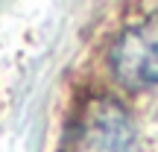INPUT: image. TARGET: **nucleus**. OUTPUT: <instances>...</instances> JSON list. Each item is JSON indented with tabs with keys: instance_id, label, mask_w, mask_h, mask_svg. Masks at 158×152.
Here are the masks:
<instances>
[{
	"instance_id": "nucleus-1",
	"label": "nucleus",
	"mask_w": 158,
	"mask_h": 152,
	"mask_svg": "<svg viewBox=\"0 0 158 152\" xmlns=\"http://www.w3.org/2000/svg\"><path fill=\"white\" fill-rule=\"evenodd\" d=\"M64 152H135V126L123 102L94 97L79 108Z\"/></svg>"
},
{
	"instance_id": "nucleus-2",
	"label": "nucleus",
	"mask_w": 158,
	"mask_h": 152,
	"mask_svg": "<svg viewBox=\"0 0 158 152\" xmlns=\"http://www.w3.org/2000/svg\"><path fill=\"white\" fill-rule=\"evenodd\" d=\"M111 68L126 88H147L158 82V12L129 27L114 41Z\"/></svg>"
}]
</instances>
